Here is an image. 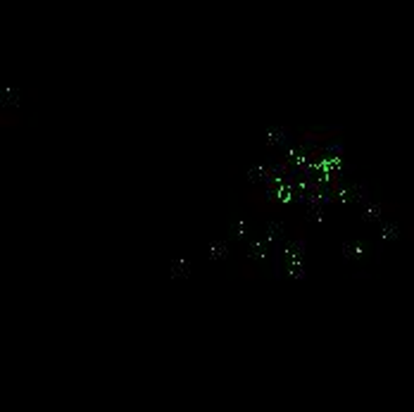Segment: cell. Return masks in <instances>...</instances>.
I'll return each mask as SVG.
<instances>
[{"instance_id": "3", "label": "cell", "mask_w": 414, "mask_h": 412, "mask_svg": "<svg viewBox=\"0 0 414 412\" xmlns=\"http://www.w3.org/2000/svg\"><path fill=\"white\" fill-rule=\"evenodd\" d=\"M407 238H410L412 243H414V224H410V227H407Z\"/></svg>"}, {"instance_id": "2", "label": "cell", "mask_w": 414, "mask_h": 412, "mask_svg": "<svg viewBox=\"0 0 414 412\" xmlns=\"http://www.w3.org/2000/svg\"><path fill=\"white\" fill-rule=\"evenodd\" d=\"M336 133H341V129H329V131H303V138L305 141H333L336 138Z\"/></svg>"}, {"instance_id": "1", "label": "cell", "mask_w": 414, "mask_h": 412, "mask_svg": "<svg viewBox=\"0 0 414 412\" xmlns=\"http://www.w3.org/2000/svg\"><path fill=\"white\" fill-rule=\"evenodd\" d=\"M21 117L17 115V112H12V110H3L0 112V129H17V127H21Z\"/></svg>"}]
</instances>
